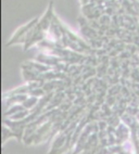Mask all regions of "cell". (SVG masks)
<instances>
[]
</instances>
